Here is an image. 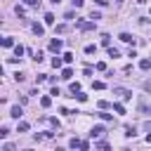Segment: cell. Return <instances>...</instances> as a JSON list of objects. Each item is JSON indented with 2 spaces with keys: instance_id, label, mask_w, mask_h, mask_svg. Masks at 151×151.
I'll return each instance as SVG.
<instances>
[{
  "instance_id": "6da1fadb",
  "label": "cell",
  "mask_w": 151,
  "mask_h": 151,
  "mask_svg": "<svg viewBox=\"0 0 151 151\" xmlns=\"http://www.w3.org/2000/svg\"><path fill=\"white\" fill-rule=\"evenodd\" d=\"M76 26H78L80 31H94L97 21H85V19H78V21H76Z\"/></svg>"
},
{
  "instance_id": "7a4b0ae2",
  "label": "cell",
  "mask_w": 151,
  "mask_h": 151,
  "mask_svg": "<svg viewBox=\"0 0 151 151\" xmlns=\"http://www.w3.org/2000/svg\"><path fill=\"white\" fill-rule=\"evenodd\" d=\"M104 134H106V127H104V125H94V127L90 130V137H92V139H94V137H104Z\"/></svg>"
},
{
  "instance_id": "3957f363",
  "label": "cell",
  "mask_w": 151,
  "mask_h": 151,
  "mask_svg": "<svg viewBox=\"0 0 151 151\" xmlns=\"http://www.w3.org/2000/svg\"><path fill=\"white\" fill-rule=\"evenodd\" d=\"M116 94H120V97H123V101L132 99V92H130V90H125V87H116Z\"/></svg>"
},
{
  "instance_id": "277c9868",
  "label": "cell",
  "mask_w": 151,
  "mask_h": 151,
  "mask_svg": "<svg viewBox=\"0 0 151 151\" xmlns=\"http://www.w3.org/2000/svg\"><path fill=\"white\" fill-rule=\"evenodd\" d=\"M47 47H50V50H52V52H59V50H61V40H59V38H52V40H50V45H47Z\"/></svg>"
},
{
  "instance_id": "5b68a950",
  "label": "cell",
  "mask_w": 151,
  "mask_h": 151,
  "mask_svg": "<svg viewBox=\"0 0 151 151\" xmlns=\"http://www.w3.org/2000/svg\"><path fill=\"white\" fill-rule=\"evenodd\" d=\"M94 149H97V151H111L109 142H97V144H94Z\"/></svg>"
},
{
  "instance_id": "8992f818",
  "label": "cell",
  "mask_w": 151,
  "mask_h": 151,
  "mask_svg": "<svg viewBox=\"0 0 151 151\" xmlns=\"http://www.w3.org/2000/svg\"><path fill=\"white\" fill-rule=\"evenodd\" d=\"M101 45L104 47H111V35L109 33H101Z\"/></svg>"
},
{
  "instance_id": "52a82bcc",
  "label": "cell",
  "mask_w": 151,
  "mask_h": 151,
  "mask_svg": "<svg viewBox=\"0 0 151 151\" xmlns=\"http://www.w3.org/2000/svg\"><path fill=\"white\" fill-rule=\"evenodd\" d=\"M139 68H142V71H149V68H151V59H142V61H139Z\"/></svg>"
},
{
  "instance_id": "ba28073f",
  "label": "cell",
  "mask_w": 151,
  "mask_h": 151,
  "mask_svg": "<svg viewBox=\"0 0 151 151\" xmlns=\"http://www.w3.org/2000/svg\"><path fill=\"white\" fill-rule=\"evenodd\" d=\"M139 113H151V106L146 101H139Z\"/></svg>"
},
{
  "instance_id": "9c48e42d",
  "label": "cell",
  "mask_w": 151,
  "mask_h": 151,
  "mask_svg": "<svg viewBox=\"0 0 151 151\" xmlns=\"http://www.w3.org/2000/svg\"><path fill=\"white\" fill-rule=\"evenodd\" d=\"M9 116H12V118H21V106H12Z\"/></svg>"
},
{
  "instance_id": "30bf717a",
  "label": "cell",
  "mask_w": 151,
  "mask_h": 151,
  "mask_svg": "<svg viewBox=\"0 0 151 151\" xmlns=\"http://www.w3.org/2000/svg\"><path fill=\"white\" fill-rule=\"evenodd\" d=\"M33 33H35V35H42V33H45L42 24H33Z\"/></svg>"
},
{
  "instance_id": "8fae6325",
  "label": "cell",
  "mask_w": 151,
  "mask_h": 151,
  "mask_svg": "<svg viewBox=\"0 0 151 151\" xmlns=\"http://www.w3.org/2000/svg\"><path fill=\"white\" fill-rule=\"evenodd\" d=\"M45 24H47V26H52V24H54V14H52V12H47V14H45Z\"/></svg>"
},
{
  "instance_id": "7c38bea8",
  "label": "cell",
  "mask_w": 151,
  "mask_h": 151,
  "mask_svg": "<svg viewBox=\"0 0 151 151\" xmlns=\"http://www.w3.org/2000/svg\"><path fill=\"white\" fill-rule=\"evenodd\" d=\"M118 38H120V40H123V42H132V40H134V38H132V35H130V33H120V35H118Z\"/></svg>"
},
{
  "instance_id": "4fadbf2b",
  "label": "cell",
  "mask_w": 151,
  "mask_h": 151,
  "mask_svg": "<svg viewBox=\"0 0 151 151\" xmlns=\"http://www.w3.org/2000/svg\"><path fill=\"white\" fill-rule=\"evenodd\" d=\"M71 76H73L71 68H64V71H61V78H64V80H71Z\"/></svg>"
},
{
  "instance_id": "5bb4252c",
  "label": "cell",
  "mask_w": 151,
  "mask_h": 151,
  "mask_svg": "<svg viewBox=\"0 0 151 151\" xmlns=\"http://www.w3.org/2000/svg\"><path fill=\"white\" fill-rule=\"evenodd\" d=\"M68 90H71V92H73V97H76V94L80 92V83H71V87H68Z\"/></svg>"
},
{
  "instance_id": "9a60e30c",
  "label": "cell",
  "mask_w": 151,
  "mask_h": 151,
  "mask_svg": "<svg viewBox=\"0 0 151 151\" xmlns=\"http://www.w3.org/2000/svg\"><path fill=\"white\" fill-rule=\"evenodd\" d=\"M68 146H71V149H80V139H78V137H73V139L68 142Z\"/></svg>"
},
{
  "instance_id": "2e32d148",
  "label": "cell",
  "mask_w": 151,
  "mask_h": 151,
  "mask_svg": "<svg viewBox=\"0 0 151 151\" xmlns=\"http://www.w3.org/2000/svg\"><path fill=\"white\" fill-rule=\"evenodd\" d=\"M97 52V45H85V54H94Z\"/></svg>"
},
{
  "instance_id": "e0dca14e",
  "label": "cell",
  "mask_w": 151,
  "mask_h": 151,
  "mask_svg": "<svg viewBox=\"0 0 151 151\" xmlns=\"http://www.w3.org/2000/svg\"><path fill=\"white\" fill-rule=\"evenodd\" d=\"M50 104H52V99H50V97H42V99H40V106H42V109H47Z\"/></svg>"
},
{
  "instance_id": "ac0fdd59",
  "label": "cell",
  "mask_w": 151,
  "mask_h": 151,
  "mask_svg": "<svg viewBox=\"0 0 151 151\" xmlns=\"http://www.w3.org/2000/svg\"><path fill=\"white\" fill-rule=\"evenodd\" d=\"M97 116H99L101 120H106V123H111V120H113V116H111V113H97Z\"/></svg>"
},
{
  "instance_id": "d6986e66",
  "label": "cell",
  "mask_w": 151,
  "mask_h": 151,
  "mask_svg": "<svg viewBox=\"0 0 151 151\" xmlns=\"http://www.w3.org/2000/svg\"><path fill=\"white\" fill-rule=\"evenodd\" d=\"M134 134H137V132H134V127H132V125H127V127H125V137H134Z\"/></svg>"
},
{
  "instance_id": "ffe728a7",
  "label": "cell",
  "mask_w": 151,
  "mask_h": 151,
  "mask_svg": "<svg viewBox=\"0 0 151 151\" xmlns=\"http://www.w3.org/2000/svg\"><path fill=\"white\" fill-rule=\"evenodd\" d=\"M90 19H92V21H97V19H101V14H99L97 9H92V12H90Z\"/></svg>"
},
{
  "instance_id": "44dd1931",
  "label": "cell",
  "mask_w": 151,
  "mask_h": 151,
  "mask_svg": "<svg viewBox=\"0 0 151 151\" xmlns=\"http://www.w3.org/2000/svg\"><path fill=\"white\" fill-rule=\"evenodd\" d=\"M12 45H14L12 38H2V47H12Z\"/></svg>"
},
{
  "instance_id": "7402d4cb",
  "label": "cell",
  "mask_w": 151,
  "mask_h": 151,
  "mask_svg": "<svg viewBox=\"0 0 151 151\" xmlns=\"http://www.w3.org/2000/svg\"><path fill=\"white\" fill-rule=\"evenodd\" d=\"M113 111H116V113H125V106H123V104H113Z\"/></svg>"
},
{
  "instance_id": "603a6c76",
  "label": "cell",
  "mask_w": 151,
  "mask_h": 151,
  "mask_svg": "<svg viewBox=\"0 0 151 151\" xmlns=\"http://www.w3.org/2000/svg\"><path fill=\"white\" fill-rule=\"evenodd\" d=\"M52 66H54V68H61V59L54 57V59H52Z\"/></svg>"
},
{
  "instance_id": "cb8c5ba5",
  "label": "cell",
  "mask_w": 151,
  "mask_h": 151,
  "mask_svg": "<svg viewBox=\"0 0 151 151\" xmlns=\"http://www.w3.org/2000/svg\"><path fill=\"white\" fill-rule=\"evenodd\" d=\"M92 87H94V90H104V83H101V80H94Z\"/></svg>"
},
{
  "instance_id": "d4e9b609",
  "label": "cell",
  "mask_w": 151,
  "mask_h": 151,
  "mask_svg": "<svg viewBox=\"0 0 151 151\" xmlns=\"http://www.w3.org/2000/svg\"><path fill=\"white\" fill-rule=\"evenodd\" d=\"M14 54H17V57H21V54H24V47H21V45H17V47H14Z\"/></svg>"
},
{
  "instance_id": "484cf974",
  "label": "cell",
  "mask_w": 151,
  "mask_h": 151,
  "mask_svg": "<svg viewBox=\"0 0 151 151\" xmlns=\"http://www.w3.org/2000/svg\"><path fill=\"white\" fill-rule=\"evenodd\" d=\"M118 54H120V52H118L116 47H109V57H118Z\"/></svg>"
},
{
  "instance_id": "4316f807",
  "label": "cell",
  "mask_w": 151,
  "mask_h": 151,
  "mask_svg": "<svg viewBox=\"0 0 151 151\" xmlns=\"http://www.w3.org/2000/svg\"><path fill=\"white\" fill-rule=\"evenodd\" d=\"M14 12H17L19 17H24V7H21V5H17V7H14Z\"/></svg>"
},
{
  "instance_id": "83f0119b",
  "label": "cell",
  "mask_w": 151,
  "mask_h": 151,
  "mask_svg": "<svg viewBox=\"0 0 151 151\" xmlns=\"http://www.w3.org/2000/svg\"><path fill=\"white\" fill-rule=\"evenodd\" d=\"M64 61H68V64H71V61H73V54H71V52H66V54H64Z\"/></svg>"
},
{
  "instance_id": "f1b7e54d",
  "label": "cell",
  "mask_w": 151,
  "mask_h": 151,
  "mask_svg": "<svg viewBox=\"0 0 151 151\" xmlns=\"http://www.w3.org/2000/svg\"><path fill=\"white\" fill-rule=\"evenodd\" d=\"M28 130V123H19V132H26Z\"/></svg>"
},
{
  "instance_id": "f546056e",
  "label": "cell",
  "mask_w": 151,
  "mask_h": 151,
  "mask_svg": "<svg viewBox=\"0 0 151 151\" xmlns=\"http://www.w3.org/2000/svg\"><path fill=\"white\" fill-rule=\"evenodd\" d=\"M80 151H90V144L87 142H80Z\"/></svg>"
},
{
  "instance_id": "4dcf8cb0",
  "label": "cell",
  "mask_w": 151,
  "mask_h": 151,
  "mask_svg": "<svg viewBox=\"0 0 151 151\" xmlns=\"http://www.w3.org/2000/svg\"><path fill=\"white\" fill-rule=\"evenodd\" d=\"M2 151H14V144H5V146H2Z\"/></svg>"
},
{
  "instance_id": "1f68e13d",
  "label": "cell",
  "mask_w": 151,
  "mask_h": 151,
  "mask_svg": "<svg viewBox=\"0 0 151 151\" xmlns=\"http://www.w3.org/2000/svg\"><path fill=\"white\" fill-rule=\"evenodd\" d=\"M85 5V0H73V7H83Z\"/></svg>"
},
{
  "instance_id": "d6a6232c",
  "label": "cell",
  "mask_w": 151,
  "mask_h": 151,
  "mask_svg": "<svg viewBox=\"0 0 151 151\" xmlns=\"http://www.w3.org/2000/svg\"><path fill=\"white\" fill-rule=\"evenodd\" d=\"M144 130H146V132L151 134V120H146V123H144Z\"/></svg>"
},
{
  "instance_id": "836d02e7",
  "label": "cell",
  "mask_w": 151,
  "mask_h": 151,
  "mask_svg": "<svg viewBox=\"0 0 151 151\" xmlns=\"http://www.w3.org/2000/svg\"><path fill=\"white\" fill-rule=\"evenodd\" d=\"M24 2H26V5H31V7H35V5H38V0H24Z\"/></svg>"
},
{
  "instance_id": "e575fe53",
  "label": "cell",
  "mask_w": 151,
  "mask_h": 151,
  "mask_svg": "<svg viewBox=\"0 0 151 151\" xmlns=\"http://www.w3.org/2000/svg\"><path fill=\"white\" fill-rule=\"evenodd\" d=\"M144 90H146V92H151V80H146V83H144Z\"/></svg>"
},
{
  "instance_id": "d590c367",
  "label": "cell",
  "mask_w": 151,
  "mask_h": 151,
  "mask_svg": "<svg viewBox=\"0 0 151 151\" xmlns=\"http://www.w3.org/2000/svg\"><path fill=\"white\" fill-rule=\"evenodd\" d=\"M94 2H97V5H99V7H104V5H106V2H109V0H94Z\"/></svg>"
},
{
  "instance_id": "8d00e7d4",
  "label": "cell",
  "mask_w": 151,
  "mask_h": 151,
  "mask_svg": "<svg viewBox=\"0 0 151 151\" xmlns=\"http://www.w3.org/2000/svg\"><path fill=\"white\" fill-rule=\"evenodd\" d=\"M50 2H54V5H59V2H61V0H50Z\"/></svg>"
},
{
  "instance_id": "74e56055",
  "label": "cell",
  "mask_w": 151,
  "mask_h": 151,
  "mask_svg": "<svg viewBox=\"0 0 151 151\" xmlns=\"http://www.w3.org/2000/svg\"><path fill=\"white\" fill-rule=\"evenodd\" d=\"M57 151H66V149H57Z\"/></svg>"
},
{
  "instance_id": "f35d334b",
  "label": "cell",
  "mask_w": 151,
  "mask_h": 151,
  "mask_svg": "<svg viewBox=\"0 0 151 151\" xmlns=\"http://www.w3.org/2000/svg\"><path fill=\"white\" fill-rule=\"evenodd\" d=\"M28 151H31V149H28Z\"/></svg>"
}]
</instances>
